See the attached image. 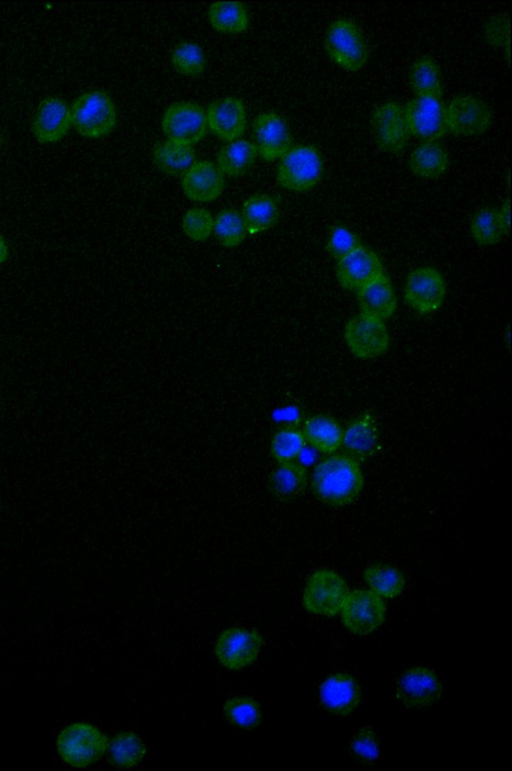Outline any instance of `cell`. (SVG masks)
I'll list each match as a JSON object with an SVG mask.
<instances>
[{
    "label": "cell",
    "mask_w": 512,
    "mask_h": 771,
    "mask_svg": "<svg viewBox=\"0 0 512 771\" xmlns=\"http://www.w3.org/2000/svg\"><path fill=\"white\" fill-rule=\"evenodd\" d=\"M363 484L359 461L346 453L333 454L320 461L311 477V488L317 499L334 507L352 503Z\"/></svg>",
    "instance_id": "obj_1"
},
{
    "label": "cell",
    "mask_w": 512,
    "mask_h": 771,
    "mask_svg": "<svg viewBox=\"0 0 512 771\" xmlns=\"http://www.w3.org/2000/svg\"><path fill=\"white\" fill-rule=\"evenodd\" d=\"M108 745L106 735L85 722L66 726L57 738V750L61 759L78 768L99 760L107 751Z\"/></svg>",
    "instance_id": "obj_2"
},
{
    "label": "cell",
    "mask_w": 512,
    "mask_h": 771,
    "mask_svg": "<svg viewBox=\"0 0 512 771\" xmlns=\"http://www.w3.org/2000/svg\"><path fill=\"white\" fill-rule=\"evenodd\" d=\"M325 50L339 67L356 72L368 59V45L361 28L345 18L335 20L327 29Z\"/></svg>",
    "instance_id": "obj_3"
},
{
    "label": "cell",
    "mask_w": 512,
    "mask_h": 771,
    "mask_svg": "<svg viewBox=\"0 0 512 771\" xmlns=\"http://www.w3.org/2000/svg\"><path fill=\"white\" fill-rule=\"evenodd\" d=\"M323 169V160L316 147L297 145L280 158L277 181L287 190L307 191L320 181Z\"/></svg>",
    "instance_id": "obj_4"
},
{
    "label": "cell",
    "mask_w": 512,
    "mask_h": 771,
    "mask_svg": "<svg viewBox=\"0 0 512 771\" xmlns=\"http://www.w3.org/2000/svg\"><path fill=\"white\" fill-rule=\"evenodd\" d=\"M72 127L82 136L99 138L115 126L116 109L111 98L102 91L80 95L70 107Z\"/></svg>",
    "instance_id": "obj_5"
},
{
    "label": "cell",
    "mask_w": 512,
    "mask_h": 771,
    "mask_svg": "<svg viewBox=\"0 0 512 771\" xmlns=\"http://www.w3.org/2000/svg\"><path fill=\"white\" fill-rule=\"evenodd\" d=\"M348 594V586L339 574L320 569L305 584L303 605L311 613L334 616L341 611Z\"/></svg>",
    "instance_id": "obj_6"
},
{
    "label": "cell",
    "mask_w": 512,
    "mask_h": 771,
    "mask_svg": "<svg viewBox=\"0 0 512 771\" xmlns=\"http://www.w3.org/2000/svg\"><path fill=\"white\" fill-rule=\"evenodd\" d=\"M344 339L351 353L361 359L382 355L389 346V334L383 320L359 314L350 319Z\"/></svg>",
    "instance_id": "obj_7"
},
{
    "label": "cell",
    "mask_w": 512,
    "mask_h": 771,
    "mask_svg": "<svg viewBox=\"0 0 512 771\" xmlns=\"http://www.w3.org/2000/svg\"><path fill=\"white\" fill-rule=\"evenodd\" d=\"M341 610L345 627L354 634L366 635L382 624L386 606L373 591L357 589L348 594Z\"/></svg>",
    "instance_id": "obj_8"
},
{
    "label": "cell",
    "mask_w": 512,
    "mask_h": 771,
    "mask_svg": "<svg viewBox=\"0 0 512 771\" xmlns=\"http://www.w3.org/2000/svg\"><path fill=\"white\" fill-rule=\"evenodd\" d=\"M447 131L457 136L471 137L486 132L492 123L488 105L473 95H461L446 106Z\"/></svg>",
    "instance_id": "obj_9"
},
{
    "label": "cell",
    "mask_w": 512,
    "mask_h": 771,
    "mask_svg": "<svg viewBox=\"0 0 512 771\" xmlns=\"http://www.w3.org/2000/svg\"><path fill=\"white\" fill-rule=\"evenodd\" d=\"M206 129L205 111L194 103H174L162 118L163 133L173 142L192 146L203 138Z\"/></svg>",
    "instance_id": "obj_10"
},
{
    "label": "cell",
    "mask_w": 512,
    "mask_h": 771,
    "mask_svg": "<svg viewBox=\"0 0 512 771\" xmlns=\"http://www.w3.org/2000/svg\"><path fill=\"white\" fill-rule=\"evenodd\" d=\"M446 284L441 273L432 267H420L409 273L404 297L406 303L421 314L436 311L444 302Z\"/></svg>",
    "instance_id": "obj_11"
},
{
    "label": "cell",
    "mask_w": 512,
    "mask_h": 771,
    "mask_svg": "<svg viewBox=\"0 0 512 771\" xmlns=\"http://www.w3.org/2000/svg\"><path fill=\"white\" fill-rule=\"evenodd\" d=\"M410 134L436 141L447 132L446 106L440 98L415 96L404 107Z\"/></svg>",
    "instance_id": "obj_12"
},
{
    "label": "cell",
    "mask_w": 512,
    "mask_h": 771,
    "mask_svg": "<svg viewBox=\"0 0 512 771\" xmlns=\"http://www.w3.org/2000/svg\"><path fill=\"white\" fill-rule=\"evenodd\" d=\"M261 644L262 638L257 631L231 627L219 635L215 654L223 666L238 670L256 660Z\"/></svg>",
    "instance_id": "obj_13"
},
{
    "label": "cell",
    "mask_w": 512,
    "mask_h": 771,
    "mask_svg": "<svg viewBox=\"0 0 512 771\" xmlns=\"http://www.w3.org/2000/svg\"><path fill=\"white\" fill-rule=\"evenodd\" d=\"M371 124L377 144L388 153L401 152L411 136L404 107L397 102L378 105L372 113Z\"/></svg>",
    "instance_id": "obj_14"
},
{
    "label": "cell",
    "mask_w": 512,
    "mask_h": 771,
    "mask_svg": "<svg viewBox=\"0 0 512 771\" xmlns=\"http://www.w3.org/2000/svg\"><path fill=\"white\" fill-rule=\"evenodd\" d=\"M336 275L344 289L358 292L384 275V268L377 254L362 246L338 261Z\"/></svg>",
    "instance_id": "obj_15"
},
{
    "label": "cell",
    "mask_w": 512,
    "mask_h": 771,
    "mask_svg": "<svg viewBox=\"0 0 512 771\" xmlns=\"http://www.w3.org/2000/svg\"><path fill=\"white\" fill-rule=\"evenodd\" d=\"M396 696L407 707L430 706L440 698L441 684L429 668L413 667L399 677Z\"/></svg>",
    "instance_id": "obj_16"
},
{
    "label": "cell",
    "mask_w": 512,
    "mask_h": 771,
    "mask_svg": "<svg viewBox=\"0 0 512 771\" xmlns=\"http://www.w3.org/2000/svg\"><path fill=\"white\" fill-rule=\"evenodd\" d=\"M72 127L70 106L58 97H47L38 105L32 119V132L41 143L62 139Z\"/></svg>",
    "instance_id": "obj_17"
},
{
    "label": "cell",
    "mask_w": 512,
    "mask_h": 771,
    "mask_svg": "<svg viewBox=\"0 0 512 771\" xmlns=\"http://www.w3.org/2000/svg\"><path fill=\"white\" fill-rule=\"evenodd\" d=\"M258 154L266 161L281 158L291 148V135L284 119L274 112L259 114L253 124Z\"/></svg>",
    "instance_id": "obj_18"
},
{
    "label": "cell",
    "mask_w": 512,
    "mask_h": 771,
    "mask_svg": "<svg viewBox=\"0 0 512 771\" xmlns=\"http://www.w3.org/2000/svg\"><path fill=\"white\" fill-rule=\"evenodd\" d=\"M205 115L207 127L223 141L237 140L245 131L246 111L237 98L228 97L211 103Z\"/></svg>",
    "instance_id": "obj_19"
},
{
    "label": "cell",
    "mask_w": 512,
    "mask_h": 771,
    "mask_svg": "<svg viewBox=\"0 0 512 771\" xmlns=\"http://www.w3.org/2000/svg\"><path fill=\"white\" fill-rule=\"evenodd\" d=\"M184 194L197 202H209L216 199L224 189V178L218 167L209 161H195L181 175Z\"/></svg>",
    "instance_id": "obj_20"
},
{
    "label": "cell",
    "mask_w": 512,
    "mask_h": 771,
    "mask_svg": "<svg viewBox=\"0 0 512 771\" xmlns=\"http://www.w3.org/2000/svg\"><path fill=\"white\" fill-rule=\"evenodd\" d=\"M320 698L330 712L347 715L358 705L361 692L353 677L345 673H335L321 685Z\"/></svg>",
    "instance_id": "obj_21"
},
{
    "label": "cell",
    "mask_w": 512,
    "mask_h": 771,
    "mask_svg": "<svg viewBox=\"0 0 512 771\" xmlns=\"http://www.w3.org/2000/svg\"><path fill=\"white\" fill-rule=\"evenodd\" d=\"M342 445L357 461L371 457L379 446V430L371 414H363L354 419L343 431Z\"/></svg>",
    "instance_id": "obj_22"
},
{
    "label": "cell",
    "mask_w": 512,
    "mask_h": 771,
    "mask_svg": "<svg viewBox=\"0 0 512 771\" xmlns=\"http://www.w3.org/2000/svg\"><path fill=\"white\" fill-rule=\"evenodd\" d=\"M357 300L361 314L383 321L394 314L397 306L393 286L385 274L358 291Z\"/></svg>",
    "instance_id": "obj_23"
},
{
    "label": "cell",
    "mask_w": 512,
    "mask_h": 771,
    "mask_svg": "<svg viewBox=\"0 0 512 771\" xmlns=\"http://www.w3.org/2000/svg\"><path fill=\"white\" fill-rule=\"evenodd\" d=\"M307 482V471L303 465L296 461L281 462L271 471L268 488L275 498L289 501L305 490Z\"/></svg>",
    "instance_id": "obj_24"
},
{
    "label": "cell",
    "mask_w": 512,
    "mask_h": 771,
    "mask_svg": "<svg viewBox=\"0 0 512 771\" xmlns=\"http://www.w3.org/2000/svg\"><path fill=\"white\" fill-rule=\"evenodd\" d=\"M306 440L317 451L332 454L342 445L343 430L331 416L317 414L309 417L301 429Z\"/></svg>",
    "instance_id": "obj_25"
},
{
    "label": "cell",
    "mask_w": 512,
    "mask_h": 771,
    "mask_svg": "<svg viewBox=\"0 0 512 771\" xmlns=\"http://www.w3.org/2000/svg\"><path fill=\"white\" fill-rule=\"evenodd\" d=\"M408 163L414 175L420 178L434 179L444 174L449 159L441 144L436 141H425L413 149Z\"/></svg>",
    "instance_id": "obj_26"
},
{
    "label": "cell",
    "mask_w": 512,
    "mask_h": 771,
    "mask_svg": "<svg viewBox=\"0 0 512 771\" xmlns=\"http://www.w3.org/2000/svg\"><path fill=\"white\" fill-rule=\"evenodd\" d=\"M241 215L246 232L255 235L275 225L279 218V208L271 196L254 195L243 204Z\"/></svg>",
    "instance_id": "obj_27"
},
{
    "label": "cell",
    "mask_w": 512,
    "mask_h": 771,
    "mask_svg": "<svg viewBox=\"0 0 512 771\" xmlns=\"http://www.w3.org/2000/svg\"><path fill=\"white\" fill-rule=\"evenodd\" d=\"M257 155L254 143L243 139L233 140L219 151L216 166L222 174L237 177L253 165Z\"/></svg>",
    "instance_id": "obj_28"
},
{
    "label": "cell",
    "mask_w": 512,
    "mask_h": 771,
    "mask_svg": "<svg viewBox=\"0 0 512 771\" xmlns=\"http://www.w3.org/2000/svg\"><path fill=\"white\" fill-rule=\"evenodd\" d=\"M153 160L161 171L182 175L195 162V151L190 145L166 140L155 146Z\"/></svg>",
    "instance_id": "obj_29"
},
{
    "label": "cell",
    "mask_w": 512,
    "mask_h": 771,
    "mask_svg": "<svg viewBox=\"0 0 512 771\" xmlns=\"http://www.w3.org/2000/svg\"><path fill=\"white\" fill-rule=\"evenodd\" d=\"M409 83L415 96L441 97V72L431 57L422 56L414 61L409 71Z\"/></svg>",
    "instance_id": "obj_30"
},
{
    "label": "cell",
    "mask_w": 512,
    "mask_h": 771,
    "mask_svg": "<svg viewBox=\"0 0 512 771\" xmlns=\"http://www.w3.org/2000/svg\"><path fill=\"white\" fill-rule=\"evenodd\" d=\"M363 577L371 591L380 597H396L405 586V578L401 571L387 564L368 566L364 570Z\"/></svg>",
    "instance_id": "obj_31"
},
{
    "label": "cell",
    "mask_w": 512,
    "mask_h": 771,
    "mask_svg": "<svg viewBox=\"0 0 512 771\" xmlns=\"http://www.w3.org/2000/svg\"><path fill=\"white\" fill-rule=\"evenodd\" d=\"M211 25L224 33H240L249 23L245 7L239 2H215L208 11Z\"/></svg>",
    "instance_id": "obj_32"
},
{
    "label": "cell",
    "mask_w": 512,
    "mask_h": 771,
    "mask_svg": "<svg viewBox=\"0 0 512 771\" xmlns=\"http://www.w3.org/2000/svg\"><path fill=\"white\" fill-rule=\"evenodd\" d=\"M109 760L112 764L129 768L137 765L144 757L145 745L133 732H121L108 745Z\"/></svg>",
    "instance_id": "obj_33"
},
{
    "label": "cell",
    "mask_w": 512,
    "mask_h": 771,
    "mask_svg": "<svg viewBox=\"0 0 512 771\" xmlns=\"http://www.w3.org/2000/svg\"><path fill=\"white\" fill-rule=\"evenodd\" d=\"M305 444L306 440L301 429L285 426L273 434L270 452L277 463L295 461Z\"/></svg>",
    "instance_id": "obj_34"
},
{
    "label": "cell",
    "mask_w": 512,
    "mask_h": 771,
    "mask_svg": "<svg viewBox=\"0 0 512 771\" xmlns=\"http://www.w3.org/2000/svg\"><path fill=\"white\" fill-rule=\"evenodd\" d=\"M470 230L474 240L484 246L494 245L505 235L498 209H479L471 218Z\"/></svg>",
    "instance_id": "obj_35"
},
{
    "label": "cell",
    "mask_w": 512,
    "mask_h": 771,
    "mask_svg": "<svg viewBox=\"0 0 512 771\" xmlns=\"http://www.w3.org/2000/svg\"><path fill=\"white\" fill-rule=\"evenodd\" d=\"M213 231L219 243L227 248L238 246L247 233L241 213L234 209H225L217 214Z\"/></svg>",
    "instance_id": "obj_36"
},
{
    "label": "cell",
    "mask_w": 512,
    "mask_h": 771,
    "mask_svg": "<svg viewBox=\"0 0 512 771\" xmlns=\"http://www.w3.org/2000/svg\"><path fill=\"white\" fill-rule=\"evenodd\" d=\"M223 709L227 719L241 728L253 729L261 722L260 706L251 697H232L225 702Z\"/></svg>",
    "instance_id": "obj_37"
},
{
    "label": "cell",
    "mask_w": 512,
    "mask_h": 771,
    "mask_svg": "<svg viewBox=\"0 0 512 771\" xmlns=\"http://www.w3.org/2000/svg\"><path fill=\"white\" fill-rule=\"evenodd\" d=\"M172 64L178 73L186 76H196L204 71L206 59L199 45L192 42H183L174 48Z\"/></svg>",
    "instance_id": "obj_38"
},
{
    "label": "cell",
    "mask_w": 512,
    "mask_h": 771,
    "mask_svg": "<svg viewBox=\"0 0 512 771\" xmlns=\"http://www.w3.org/2000/svg\"><path fill=\"white\" fill-rule=\"evenodd\" d=\"M214 219L203 208L189 209L182 219V229L187 237L194 241L207 239L213 231Z\"/></svg>",
    "instance_id": "obj_39"
},
{
    "label": "cell",
    "mask_w": 512,
    "mask_h": 771,
    "mask_svg": "<svg viewBox=\"0 0 512 771\" xmlns=\"http://www.w3.org/2000/svg\"><path fill=\"white\" fill-rule=\"evenodd\" d=\"M362 247L359 237L344 226H336L331 232L326 249L337 261L344 259Z\"/></svg>",
    "instance_id": "obj_40"
},
{
    "label": "cell",
    "mask_w": 512,
    "mask_h": 771,
    "mask_svg": "<svg viewBox=\"0 0 512 771\" xmlns=\"http://www.w3.org/2000/svg\"><path fill=\"white\" fill-rule=\"evenodd\" d=\"M354 752L367 760H374L379 755V748L374 732L366 727L357 732L352 741Z\"/></svg>",
    "instance_id": "obj_41"
},
{
    "label": "cell",
    "mask_w": 512,
    "mask_h": 771,
    "mask_svg": "<svg viewBox=\"0 0 512 771\" xmlns=\"http://www.w3.org/2000/svg\"><path fill=\"white\" fill-rule=\"evenodd\" d=\"M485 37L488 43L494 46H502L509 42V18L506 15H497L489 20L485 28Z\"/></svg>",
    "instance_id": "obj_42"
},
{
    "label": "cell",
    "mask_w": 512,
    "mask_h": 771,
    "mask_svg": "<svg viewBox=\"0 0 512 771\" xmlns=\"http://www.w3.org/2000/svg\"><path fill=\"white\" fill-rule=\"evenodd\" d=\"M498 215L505 234L510 230V204L509 200H506L502 207L498 210Z\"/></svg>",
    "instance_id": "obj_43"
},
{
    "label": "cell",
    "mask_w": 512,
    "mask_h": 771,
    "mask_svg": "<svg viewBox=\"0 0 512 771\" xmlns=\"http://www.w3.org/2000/svg\"><path fill=\"white\" fill-rule=\"evenodd\" d=\"M8 257V247L0 235V264L3 263Z\"/></svg>",
    "instance_id": "obj_44"
}]
</instances>
